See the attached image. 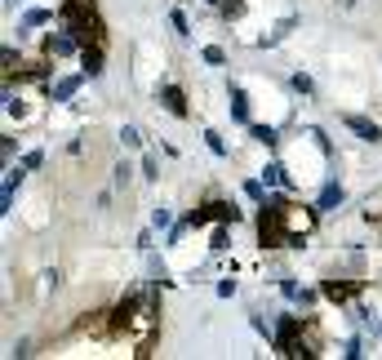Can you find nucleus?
Here are the masks:
<instances>
[{"label":"nucleus","instance_id":"obj_18","mask_svg":"<svg viewBox=\"0 0 382 360\" xmlns=\"http://www.w3.org/2000/svg\"><path fill=\"white\" fill-rule=\"evenodd\" d=\"M142 178H147V183H160V160H156L152 152L142 156Z\"/></svg>","mask_w":382,"mask_h":360},{"label":"nucleus","instance_id":"obj_12","mask_svg":"<svg viewBox=\"0 0 382 360\" xmlns=\"http://www.w3.org/2000/svg\"><path fill=\"white\" fill-rule=\"evenodd\" d=\"M231 249V223H218L209 232V254H227Z\"/></svg>","mask_w":382,"mask_h":360},{"label":"nucleus","instance_id":"obj_23","mask_svg":"<svg viewBox=\"0 0 382 360\" xmlns=\"http://www.w3.org/2000/svg\"><path fill=\"white\" fill-rule=\"evenodd\" d=\"M18 165H27V169H40V165H45V152H40V147H31V152H23V156H18Z\"/></svg>","mask_w":382,"mask_h":360},{"label":"nucleus","instance_id":"obj_14","mask_svg":"<svg viewBox=\"0 0 382 360\" xmlns=\"http://www.w3.org/2000/svg\"><path fill=\"white\" fill-rule=\"evenodd\" d=\"M218 18H223V23H240V18H245V0H223V5H218Z\"/></svg>","mask_w":382,"mask_h":360},{"label":"nucleus","instance_id":"obj_21","mask_svg":"<svg viewBox=\"0 0 382 360\" xmlns=\"http://www.w3.org/2000/svg\"><path fill=\"white\" fill-rule=\"evenodd\" d=\"M169 23H174V31H178L182 40L191 36V23H187V13H182V9H174V13H169Z\"/></svg>","mask_w":382,"mask_h":360},{"label":"nucleus","instance_id":"obj_22","mask_svg":"<svg viewBox=\"0 0 382 360\" xmlns=\"http://www.w3.org/2000/svg\"><path fill=\"white\" fill-rule=\"evenodd\" d=\"M201 58L209 62V67H223V62H227V54H223L218 45H205V49H201Z\"/></svg>","mask_w":382,"mask_h":360},{"label":"nucleus","instance_id":"obj_25","mask_svg":"<svg viewBox=\"0 0 382 360\" xmlns=\"http://www.w3.org/2000/svg\"><path fill=\"white\" fill-rule=\"evenodd\" d=\"M280 293H285L289 303H298V293H303V289H298V281H293V276H280Z\"/></svg>","mask_w":382,"mask_h":360},{"label":"nucleus","instance_id":"obj_29","mask_svg":"<svg viewBox=\"0 0 382 360\" xmlns=\"http://www.w3.org/2000/svg\"><path fill=\"white\" fill-rule=\"evenodd\" d=\"M209 5H213V9H218V5H223V0H209Z\"/></svg>","mask_w":382,"mask_h":360},{"label":"nucleus","instance_id":"obj_8","mask_svg":"<svg viewBox=\"0 0 382 360\" xmlns=\"http://www.w3.org/2000/svg\"><path fill=\"white\" fill-rule=\"evenodd\" d=\"M342 201H347V187L338 183V178H329V183L320 187V196H315V209H320V214H334Z\"/></svg>","mask_w":382,"mask_h":360},{"label":"nucleus","instance_id":"obj_6","mask_svg":"<svg viewBox=\"0 0 382 360\" xmlns=\"http://www.w3.org/2000/svg\"><path fill=\"white\" fill-rule=\"evenodd\" d=\"M342 125L352 129V134H356L360 142H382V125H378V120H369V116H356V111H347Z\"/></svg>","mask_w":382,"mask_h":360},{"label":"nucleus","instance_id":"obj_13","mask_svg":"<svg viewBox=\"0 0 382 360\" xmlns=\"http://www.w3.org/2000/svg\"><path fill=\"white\" fill-rule=\"evenodd\" d=\"M116 138H120L125 152H138V147H142V129L138 125H120V134H116Z\"/></svg>","mask_w":382,"mask_h":360},{"label":"nucleus","instance_id":"obj_16","mask_svg":"<svg viewBox=\"0 0 382 360\" xmlns=\"http://www.w3.org/2000/svg\"><path fill=\"white\" fill-rule=\"evenodd\" d=\"M152 227H156V232H169V227H174V209L156 205V209H152Z\"/></svg>","mask_w":382,"mask_h":360},{"label":"nucleus","instance_id":"obj_5","mask_svg":"<svg viewBox=\"0 0 382 360\" xmlns=\"http://www.w3.org/2000/svg\"><path fill=\"white\" fill-rule=\"evenodd\" d=\"M227 98H231V103H227L231 120L249 129V125H254V111H249V94H245V85H236V80H231V85H227Z\"/></svg>","mask_w":382,"mask_h":360},{"label":"nucleus","instance_id":"obj_1","mask_svg":"<svg viewBox=\"0 0 382 360\" xmlns=\"http://www.w3.org/2000/svg\"><path fill=\"white\" fill-rule=\"evenodd\" d=\"M156 103L169 111V116H178V120H187V116H191V107H187V89L174 85V80H160V85H156Z\"/></svg>","mask_w":382,"mask_h":360},{"label":"nucleus","instance_id":"obj_4","mask_svg":"<svg viewBox=\"0 0 382 360\" xmlns=\"http://www.w3.org/2000/svg\"><path fill=\"white\" fill-rule=\"evenodd\" d=\"M85 72H80V76H62V80H49V103H58V107H67L72 103V98L80 94V85H85Z\"/></svg>","mask_w":382,"mask_h":360},{"label":"nucleus","instance_id":"obj_19","mask_svg":"<svg viewBox=\"0 0 382 360\" xmlns=\"http://www.w3.org/2000/svg\"><path fill=\"white\" fill-rule=\"evenodd\" d=\"M205 142H209V152H213V156H223V160L231 156V152H227V142H223V134H213V129H205Z\"/></svg>","mask_w":382,"mask_h":360},{"label":"nucleus","instance_id":"obj_2","mask_svg":"<svg viewBox=\"0 0 382 360\" xmlns=\"http://www.w3.org/2000/svg\"><path fill=\"white\" fill-rule=\"evenodd\" d=\"M27 174H31L27 165H5V183H0V214H13V196H18Z\"/></svg>","mask_w":382,"mask_h":360},{"label":"nucleus","instance_id":"obj_24","mask_svg":"<svg viewBox=\"0 0 382 360\" xmlns=\"http://www.w3.org/2000/svg\"><path fill=\"white\" fill-rule=\"evenodd\" d=\"M342 356H347V360H360V356H364V338H347V342H342Z\"/></svg>","mask_w":382,"mask_h":360},{"label":"nucleus","instance_id":"obj_17","mask_svg":"<svg viewBox=\"0 0 382 360\" xmlns=\"http://www.w3.org/2000/svg\"><path fill=\"white\" fill-rule=\"evenodd\" d=\"M111 183H116V187H129V183H134V169H129V160L111 165Z\"/></svg>","mask_w":382,"mask_h":360},{"label":"nucleus","instance_id":"obj_26","mask_svg":"<svg viewBox=\"0 0 382 360\" xmlns=\"http://www.w3.org/2000/svg\"><path fill=\"white\" fill-rule=\"evenodd\" d=\"M218 298H236V281H231V276L218 281Z\"/></svg>","mask_w":382,"mask_h":360},{"label":"nucleus","instance_id":"obj_15","mask_svg":"<svg viewBox=\"0 0 382 360\" xmlns=\"http://www.w3.org/2000/svg\"><path fill=\"white\" fill-rule=\"evenodd\" d=\"M289 89L303 94V98H311V94H315V80H311L307 72H293V76H289Z\"/></svg>","mask_w":382,"mask_h":360},{"label":"nucleus","instance_id":"obj_11","mask_svg":"<svg viewBox=\"0 0 382 360\" xmlns=\"http://www.w3.org/2000/svg\"><path fill=\"white\" fill-rule=\"evenodd\" d=\"M249 134H254V142H262V147H267V152H276V147H280V129L276 125H249Z\"/></svg>","mask_w":382,"mask_h":360},{"label":"nucleus","instance_id":"obj_7","mask_svg":"<svg viewBox=\"0 0 382 360\" xmlns=\"http://www.w3.org/2000/svg\"><path fill=\"white\" fill-rule=\"evenodd\" d=\"M262 183L267 187H285V191H298V183H293V174L285 169V160H267V165H262Z\"/></svg>","mask_w":382,"mask_h":360},{"label":"nucleus","instance_id":"obj_27","mask_svg":"<svg viewBox=\"0 0 382 360\" xmlns=\"http://www.w3.org/2000/svg\"><path fill=\"white\" fill-rule=\"evenodd\" d=\"M152 232H156V227H147V232H138V249H142V254H152V240H156Z\"/></svg>","mask_w":382,"mask_h":360},{"label":"nucleus","instance_id":"obj_9","mask_svg":"<svg viewBox=\"0 0 382 360\" xmlns=\"http://www.w3.org/2000/svg\"><path fill=\"white\" fill-rule=\"evenodd\" d=\"M80 72H85L89 80H98V76L107 72L103 67V45H85V49H80Z\"/></svg>","mask_w":382,"mask_h":360},{"label":"nucleus","instance_id":"obj_10","mask_svg":"<svg viewBox=\"0 0 382 360\" xmlns=\"http://www.w3.org/2000/svg\"><path fill=\"white\" fill-rule=\"evenodd\" d=\"M49 23H58V13H54V9H27L23 18H18V36H27L31 27H49Z\"/></svg>","mask_w":382,"mask_h":360},{"label":"nucleus","instance_id":"obj_3","mask_svg":"<svg viewBox=\"0 0 382 360\" xmlns=\"http://www.w3.org/2000/svg\"><path fill=\"white\" fill-rule=\"evenodd\" d=\"M320 293L329 303H338V307H347L360 293V281H342V276H329V281H320Z\"/></svg>","mask_w":382,"mask_h":360},{"label":"nucleus","instance_id":"obj_20","mask_svg":"<svg viewBox=\"0 0 382 360\" xmlns=\"http://www.w3.org/2000/svg\"><path fill=\"white\" fill-rule=\"evenodd\" d=\"M0 156H5V165H13V156H18V138H13V134L0 138Z\"/></svg>","mask_w":382,"mask_h":360},{"label":"nucleus","instance_id":"obj_28","mask_svg":"<svg viewBox=\"0 0 382 360\" xmlns=\"http://www.w3.org/2000/svg\"><path fill=\"white\" fill-rule=\"evenodd\" d=\"M342 5H347V9H356V5H360V0H342Z\"/></svg>","mask_w":382,"mask_h":360}]
</instances>
